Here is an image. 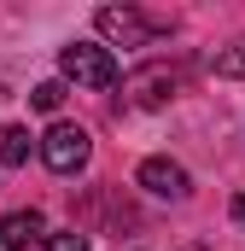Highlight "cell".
Segmentation results:
<instances>
[{
    "label": "cell",
    "mask_w": 245,
    "mask_h": 251,
    "mask_svg": "<svg viewBox=\"0 0 245 251\" xmlns=\"http://www.w3.org/2000/svg\"><path fill=\"white\" fill-rule=\"evenodd\" d=\"M29 105H35V111H59L64 105V82H41V88L29 94Z\"/></svg>",
    "instance_id": "10"
},
{
    "label": "cell",
    "mask_w": 245,
    "mask_h": 251,
    "mask_svg": "<svg viewBox=\"0 0 245 251\" xmlns=\"http://www.w3.org/2000/svg\"><path fill=\"white\" fill-rule=\"evenodd\" d=\"M59 70H64V82L94 88V94L117 82V59H111V47H99V41H70L59 53Z\"/></svg>",
    "instance_id": "1"
},
{
    "label": "cell",
    "mask_w": 245,
    "mask_h": 251,
    "mask_svg": "<svg viewBox=\"0 0 245 251\" xmlns=\"http://www.w3.org/2000/svg\"><path fill=\"white\" fill-rule=\"evenodd\" d=\"M35 251H88V234H76V228H64V234H47Z\"/></svg>",
    "instance_id": "9"
},
{
    "label": "cell",
    "mask_w": 245,
    "mask_h": 251,
    "mask_svg": "<svg viewBox=\"0 0 245 251\" xmlns=\"http://www.w3.org/2000/svg\"><path fill=\"white\" fill-rule=\"evenodd\" d=\"M210 64H216V76H240V82H245V35L234 41V47H222Z\"/></svg>",
    "instance_id": "8"
},
{
    "label": "cell",
    "mask_w": 245,
    "mask_h": 251,
    "mask_svg": "<svg viewBox=\"0 0 245 251\" xmlns=\"http://www.w3.org/2000/svg\"><path fill=\"white\" fill-rule=\"evenodd\" d=\"M175 88H181V76H175L170 64H152V70H134V76H128V100H134V105H164Z\"/></svg>",
    "instance_id": "5"
},
{
    "label": "cell",
    "mask_w": 245,
    "mask_h": 251,
    "mask_svg": "<svg viewBox=\"0 0 245 251\" xmlns=\"http://www.w3.org/2000/svg\"><path fill=\"white\" fill-rule=\"evenodd\" d=\"M234 222L245 228V193H234Z\"/></svg>",
    "instance_id": "11"
},
{
    "label": "cell",
    "mask_w": 245,
    "mask_h": 251,
    "mask_svg": "<svg viewBox=\"0 0 245 251\" xmlns=\"http://www.w3.org/2000/svg\"><path fill=\"white\" fill-rule=\"evenodd\" d=\"M47 240V222H41V210H12V216H0V251H29Z\"/></svg>",
    "instance_id": "6"
},
{
    "label": "cell",
    "mask_w": 245,
    "mask_h": 251,
    "mask_svg": "<svg viewBox=\"0 0 245 251\" xmlns=\"http://www.w3.org/2000/svg\"><path fill=\"white\" fill-rule=\"evenodd\" d=\"M0 164H6V170H12V164H29V128H18V123L0 128Z\"/></svg>",
    "instance_id": "7"
},
{
    "label": "cell",
    "mask_w": 245,
    "mask_h": 251,
    "mask_svg": "<svg viewBox=\"0 0 245 251\" xmlns=\"http://www.w3.org/2000/svg\"><path fill=\"white\" fill-rule=\"evenodd\" d=\"M41 158H47L53 176H76V170L94 158V140H88L82 123H53L47 134H41Z\"/></svg>",
    "instance_id": "2"
},
{
    "label": "cell",
    "mask_w": 245,
    "mask_h": 251,
    "mask_svg": "<svg viewBox=\"0 0 245 251\" xmlns=\"http://www.w3.org/2000/svg\"><path fill=\"white\" fill-rule=\"evenodd\" d=\"M94 24H99V35H111L117 47H146L152 35H164V29H170L164 18H146V12H134V6H99V12H94Z\"/></svg>",
    "instance_id": "3"
},
{
    "label": "cell",
    "mask_w": 245,
    "mask_h": 251,
    "mask_svg": "<svg viewBox=\"0 0 245 251\" xmlns=\"http://www.w3.org/2000/svg\"><path fill=\"white\" fill-rule=\"evenodd\" d=\"M134 181L152 193V199H187V170L175 158H146V164L134 170Z\"/></svg>",
    "instance_id": "4"
}]
</instances>
